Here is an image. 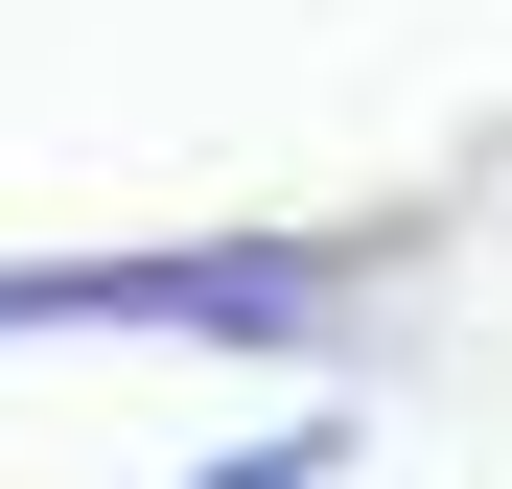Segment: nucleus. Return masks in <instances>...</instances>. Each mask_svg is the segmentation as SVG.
<instances>
[{"instance_id":"nucleus-1","label":"nucleus","mask_w":512,"mask_h":489,"mask_svg":"<svg viewBox=\"0 0 512 489\" xmlns=\"http://www.w3.org/2000/svg\"><path fill=\"white\" fill-rule=\"evenodd\" d=\"M350 303V233H210V257H0V350L24 326H163V350H303Z\"/></svg>"},{"instance_id":"nucleus-2","label":"nucleus","mask_w":512,"mask_h":489,"mask_svg":"<svg viewBox=\"0 0 512 489\" xmlns=\"http://www.w3.org/2000/svg\"><path fill=\"white\" fill-rule=\"evenodd\" d=\"M326 466H350V420H280V443H210L187 489H326Z\"/></svg>"}]
</instances>
